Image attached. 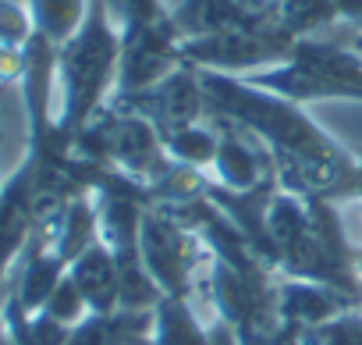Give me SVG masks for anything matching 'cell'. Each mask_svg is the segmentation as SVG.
I'll list each match as a JSON object with an SVG mask.
<instances>
[{
	"label": "cell",
	"instance_id": "cell-3",
	"mask_svg": "<svg viewBox=\"0 0 362 345\" xmlns=\"http://www.w3.org/2000/svg\"><path fill=\"white\" fill-rule=\"evenodd\" d=\"M274 15L298 40L302 33H313L323 22L337 18V8H334V0H274Z\"/></svg>",
	"mask_w": 362,
	"mask_h": 345
},
{
	"label": "cell",
	"instance_id": "cell-1",
	"mask_svg": "<svg viewBox=\"0 0 362 345\" xmlns=\"http://www.w3.org/2000/svg\"><path fill=\"white\" fill-rule=\"evenodd\" d=\"M121 61V40L114 36L107 22V0H93L89 18L78 26V33L61 50V79H64V135H75L96 100L103 96L114 68Z\"/></svg>",
	"mask_w": 362,
	"mask_h": 345
},
{
	"label": "cell",
	"instance_id": "cell-2",
	"mask_svg": "<svg viewBox=\"0 0 362 345\" xmlns=\"http://www.w3.org/2000/svg\"><path fill=\"white\" fill-rule=\"evenodd\" d=\"M256 86L277 89L284 96H362V64L355 54L313 40H298L281 72H263Z\"/></svg>",
	"mask_w": 362,
	"mask_h": 345
}]
</instances>
